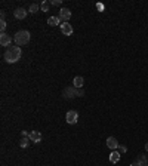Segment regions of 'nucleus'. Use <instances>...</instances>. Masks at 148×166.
Segmentation results:
<instances>
[{
  "label": "nucleus",
  "instance_id": "1",
  "mask_svg": "<svg viewBox=\"0 0 148 166\" xmlns=\"http://www.w3.org/2000/svg\"><path fill=\"white\" fill-rule=\"evenodd\" d=\"M21 55H22V51L19 46H9V49L5 54V61L8 64H15L16 61L21 59Z\"/></svg>",
  "mask_w": 148,
  "mask_h": 166
},
{
  "label": "nucleus",
  "instance_id": "2",
  "mask_svg": "<svg viewBox=\"0 0 148 166\" xmlns=\"http://www.w3.org/2000/svg\"><path fill=\"white\" fill-rule=\"evenodd\" d=\"M30 39H31L30 31H27V30H21V31H18V33L15 34L13 42L16 43V46H24V44H27L28 42H30Z\"/></svg>",
  "mask_w": 148,
  "mask_h": 166
},
{
  "label": "nucleus",
  "instance_id": "3",
  "mask_svg": "<svg viewBox=\"0 0 148 166\" xmlns=\"http://www.w3.org/2000/svg\"><path fill=\"white\" fill-rule=\"evenodd\" d=\"M62 97H64L65 100H73L74 97H79V89L74 88V86L65 88L62 90Z\"/></svg>",
  "mask_w": 148,
  "mask_h": 166
},
{
  "label": "nucleus",
  "instance_id": "4",
  "mask_svg": "<svg viewBox=\"0 0 148 166\" xmlns=\"http://www.w3.org/2000/svg\"><path fill=\"white\" fill-rule=\"evenodd\" d=\"M65 120H67V123L68 125H76L77 123V120H79V113L74 110H71L67 113V116H65Z\"/></svg>",
  "mask_w": 148,
  "mask_h": 166
},
{
  "label": "nucleus",
  "instance_id": "5",
  "mask_svg": "<svg viewBox=\"0 0 148 166\" xmlns=\"http://www.w3.org/2000/svg\"><path fill=\"white\" fill-rule=\"evenodd\" d=\"M58 16L61 18V21L68 22L70 18H71V11H70V9H67V8H62V9L59 11V15H58Z\"/></svg>",
  "mask_w": 148,
  "mask_h": 166
},
{
  "label": "nucleus",
  "instance_id": "6",
  "mask_svg": "<svg viewBox=\"0 0 148 166\" xmlns=\"http://www.w3.org/2000/svg\"><path fill=\"white\" fill-rule=\"evenodd\" d=\"M11 43H12V37L9 34H6V33L0 34V44L2 46H11Z\"/></svg>",
  "mask_w": 148,
  "mask_h": 166
},
{
  "label": "nucleus",
  "instance_id": "7",
  "mask_svg": "<svg viewBox=\"0 0 148 166\" xmlns=\"http://www.w3.org/2000/svg\"><path fill=\"white\" fill-rule=\"evenodd\" d=\"M61 33L64 34V36H71V34H73V27H71V24H68V22L61 24Z\"/></svg>",
  "mask_w": 148,
  "mask_h": 166
},
{
  "label": "nucleus",
  "instance_id": "8",
  "mask_svg": "<svg viewBox=\"0 0 148 166\" xmlns=\"http://www.w3.org/2000/svg\"><path fill=\"white\" fill-rule=\"evenodd\" d=\"M107 147L111 148V150H117V148H119V141H117L114 136H108V138H107Z\"/></svg>",
  "mask_w": 148,
  "mask_h": 166
},
{
  "label": "nucleus",
  "instance_id": "9",
  "mask_svg": "<svg viewBox=\"0 0 148 166\" xmlns=\"http://www.w3.org/2000/svg\"><path fill=\"white\" fill-rule=\"evenodd\" d=\"M28 136H30V140H31L34 144H37V143H40V141H42V133L39 132V131H31Z\"/></svg>",
  "mask_w": 148,
  "mask_h": 166
},
{
  "label": "nucleus",
  "instance_id": "10",
  "mask_svg": "<svg viewBox=\"0 0 148 166\" xmlns=\"http://www.w3.org/2000/svg\"><path fill=\"white\" fill-rule=\"evenodd\" d=\"M13 16L16 19H24L27 16V11L22 9V8H18V9H15V12H13Z\"/></svg>",
  "mask_w": 148,
  "mask_h": 166
},
{
  "label": "nucleus",
  "instance_id": "11",
  "mask_svg": "<svg viewBox=\"0 0 148 166\" xmlns=\"http://www.w3.org/2000/svg\"><path fill=\"white\" fill-rule=\"evenodd\" d=\"M47 24L50 25V27H57L61 24V18L59 16H49L47 18Z\"/></svg>",
  "mask_w": 148,
  "mask_h": 166
},
{
  "label": "nucleus",
  "instance_id": "12",
  "mask_svg": "<svg viewBox=\"0 0 148 166\" xmlns=\"http://www.w3.org/2000/svg\"><path fill=\"white\" fill-rule=\"evenodd\" d=\"M73 83H74V88L81 89V88H83V83H84V79L81 77V76H77V77H74Z\"/></svg>",
  "mask_w": 148,
  "mask_h": 166
},
{
  "label": "nucleus",
  "instance_id": "13",
  "mask_svg": "<svg viewBox=\"0 0 148 166\" xmlns=\"http://www.w3.org/2000/svg\"><path fill=\"white\" fill-rule=\"evenodd\" d=\"M119 160H120V151L114 150L113 153L110 154V162H111V163H117Z\"/></svg>",
  "mask_w": 148,
  "mask_h": 166
},
{
  "label": "nucleus",
  "instance_id": "14",
  "mask_svg": "<svg viewBox=\"0 0 148 166\" xmlns=\"http://www.w3.org/2000/svg\"><path fill=\"white\" fill-rule=\"evenodd\" d=\"M136 162H138V163H139V165H141V166H145V165H148V159H147V156H145V154L138 156Z\"/></svg>",
  "mask_w": 148,
  "mask_h": 166
},
{
  "label": "nucleus",
  "instance_id": "15",
  "mask_svg": "<svg viewBox=\"0 0 148 166\" xmlns=\"http://www.w3.org/2000/svg\"><path fill=\"white\" fill-rule=\"evenodd\" d=\"M30 136H22V140H21V143H19V145L22 147V148H27L28 147V144H30Z\"/></svg>",
  "mask_w": 148,
  "mask_h": 166
},
{
  "label": "nucleus",
  "instance_id": "16",
  "mask_svg": "<svg viewBox=\"0 0 148 166\" xmlns=\"http://www.w3.org/2000/svg\"><path fill=\"white\" fill-rule=\"evenodd\" d=\"M49 8H50V3H49V2H46V0H43V2L40 3V11L47 12V11H49Z\"/></svg>",
  "mask_w": 148,
  "mask_h": 166
},
{
  "label": "nucleus",
  "instance_id": "17",
  "mask_svg": "<svg viewBox=\"0 0 148 166\" xmlns=\"http://www.w3.org/2000/svg\"><path fill=\"white\" fill-rule=\"evenodd\" d=\"M39 9H40V5H37V3H31V5H30V8H28V12L36 13V12H39Z\"/></svg>",
  "mask_w": 148,
  "mask_h": 166
},
{
  "label": "nucleus",
  "instance_id": "18",
  "mask_svg": "<svg viewBox=\"0 0 148 166\" xmlns=\"http://www.w3.org/2000/svg\"><path fill=\"white\" fill-rule=\"evenodd\" d=\"M5 30H6V21L5 19H0V31L5 33Z\"/></svg>",
  "mask_w": 148,
  "mask_h": 166
},
{
  "label": "nucleus",
  "instance_id": "19",
  "mask_svg": "<svg viewBox=\"0 0 148 166\" xmlns=\"http://www.w3.org/2000/svg\"><path fill=\"white\" fill-rule=\"evenodd\" d=\"M50 5H53V6H61V5H62V0H52Z\"/></svg>",
  "mask_w": 148,
  "mask_h": 166
},
{
  "label": "nucleus",
  "instance_id": "20",
  "mask_svg": "<svg viewBox=\"0 0 148 166\" xmlns=\"http://www.w3.org/2000/svg\"><path fill=\"white\" fill-rule=\"evenodd\" d=\"M119 150H120V153H126V150H127V148H126L125 145H119Z\"/></svg>",
  "mask_w": 148,
  "mask_h": 166
},
{
  "label": "nucleus",
  "instance_id": "21",
  "mask_svg": "<svg viewBox=\"0 0 148 166\" xmlns=\"http://www.w3.org/2000/svg\"><path fill=\"white\" fill-rule=\"evenodd\" d=\"M96 8H98L99 11H104V5H101V3H98V5H96Z\"/></svg>",
  "mask_w": 148,
  "mask_h": 166
},
{
  "label": "nucleus",
  "instance_id": "22",
  "mask_svg": "<svg viewBox=\"0 0 148 166\" xmlns=\"http://www.w3.org/2000/svg\"><path fill=\"white\" fill-rule=\"evenodd\" d=\"M84 95V90L83 89H79V97H83Z\"/></svg>",
  "mask_w": 148,
  "mask_h": 166
},
{
  "label": "nucleus",
  "instance_id": "23",
  "mask_svg": "<svg viewBox=\"0 0 148 166\" xmlns=\"http://www.w3.org/2000/svg\"><path fill=\"white\" fill-rule=\"evenodd\" d=\"M130 166H141V165H139L138 162H133V163H132V165H130Z\"/></svg>",
  "mask_w": 148,
  "mask_h": 166
},
{
  "label": "nucleus",
  "instance_id": "24",
  "mask_svg": "<svg viewBox=\"0 0 148 166\" xmlns=\"http://www.w3.org/2000/svg\"><path fill=\"white\" fill-rule=\"evenodd\" d=\"M145 150H147V151H148V143H147V144H145Z\"/></svg>",
  "mask_w": 148,
  "mask_h": 166
},
{
  "label": "nucleus",
  "instance_id": "25",
  "mask_svg": "<svg viewBox=\"0 0 148 166\" xmlns=\"http://www.w3.org/2000/svg\"><path fill=\"white\" fill-rule=\"evenodd\" d=\"M145 166H148V165H145Z\"/></svg>",
  "mask_w": 148,
  "mask_h": 166
}]
</instances>
